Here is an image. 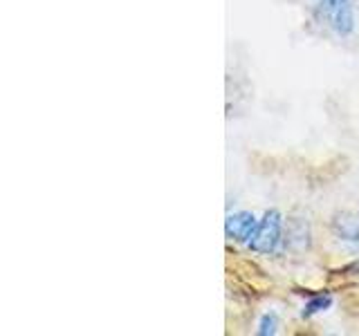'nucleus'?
<instances>
[{
  "label": "nucleus",
  "mask_w": 359,
  "mask_h": 336,
  "mask_svg": "<svg viewBox=\"0 0 359 336\" xmlns=\"http://www.w3.org/2000/svg\"><path fill=\"white\" fill-rule=\"evenodd\" d=\"M280 233H283V216H280L276 209H269L265 211V216L258 220L256 231L250 238V242H247V246H250L254 253L269 255L278 249Z\"/></svg>",
  "instance_id": "nucleus-1"
},
{
  "label": "nucleus",
  "mask_w": 359,
  "mask_h": 336,
  "mask_svg": "<svg viewBox=\"0 0 359 336\" xmlns=\"http://www.w3.org/2000/svg\"><path fill=\"white\" fill-rule=\"evenodd\" d=\"M256 216L250 211H236V213H229L227 220H224V233H227V238L233 240V242H250V238L256 231Z\"/></svg>",
  "instance_id": "nucleus-2"
},
{
  "label": "nucleus",
  "mask_w": 359,
  "mask_h": 336,
  "mask_svg": "<svg viewBox=\"0 0 359 336\" xmlns=\"http://www.w3.org/2000/svg\"><path fill=\"white\" fill-rule=\"evenodd\" d=\"M355 7L353 0H339L332 9V27L339 36H351L355 31Z\"/></svg>",
  "instance_id": "nucleus-3"
},
{
  "label": "nucleus",
  "mask_w": 359,
  "mask_h": 336,
  "mask_svg": "<svg viewBox=\"0 0 359 336\" xmlns=\"http://www.w3.org/2000/svg\"><path fill=\"white\" fill-rule=\"evenodd\" d=\"M334 233L339 235L341 240H351V242H359V222L355 218H339L334 220Z\"/></svg>",
  "instance_id": "nucleus-4"
},
{
  "label": "nucleus",
  "mask_w": 359,
  "mask_h": 336,
  "mask_svg": "<svg viewBox=\"0 0 359 336\" xmlns=\"http://www.w3.org/2000/svg\"><path fill=\"white\" fill-rule=\"evenodd\" d=\"M330 305H332V298H330L328 294L312 296V298L306 302V307H303L301 316H303V318H310V316H314V314H321V312H325V309H330Z\"/></svg>",
  "instance_id": "nucleus-5"
},
{
  "label": "nucleus",
  "mask_w": 359,
  "mask_h": 336,
  "mask_svg": "<svg viewBox=\"0 0 359 336\" xmlns=\"http://www.w3.org/2000/svg\"><path fill=\"white\" fill-rule=\"evenodd\" d=\"M276 332H278V316H276V314H265V316L258 321V334L272 336Z\"/></svg>",
  "instance_id": "nucleus-6"
},
{
  "label": "nucleus",
  "mask_w": 359,
  "mask_h": 336,
  "mask_svg": "<svg viewBox=\"0 0 359 336\" xmlns=\"http://www.w3.org/2000/svg\"><path fill=\"white\" fill-rule=\"evenodd\" d=\"M339 3V0H323V5H325V9H334V5Z\"/></svg>",
  "instance_id": "nucleus-7"
}]
</instances>
